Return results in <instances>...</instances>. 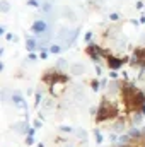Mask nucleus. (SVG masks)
Wrapping results in <instances>:
<instances>
[{"mask_svg":"<svg viewBox=\"0 0 145 147\" xmlns=\"http://www.w3.org/2000/svg\"><path fill=\"white\" fill-rule=\"evenodd\" d=\"M130 63L133 67H138L140 70H145V46H137L133 50V55L130 57Z\"/></svg>","mask_w":145,"mask_h":147,"instance_id":"nucleus-2","label":"nucleus"},{"mask_svg":"<svg viewBox=\"0 0 145 147\" xmlns=\"http://www.w3.org/2000/svg\"><path fill=\"white\" fill-rule=\"evenodd\" d=\"M33 127L34 128H41V120H34L33 121Z\"/></svg>","mask_w":145,"mask_h":147,"instance_id":"nucleus-26","label":"nucleus"},{"mask_svg":"<svg viewBox=\"0 0 145 147\" xmlns=\"http://www.w3.org/2000/svg\"><path fill=\"white\" fill-rule=\"evenodd\" d=\"M126 62H128V57H114V55H109L108 58H106V65H108L109 70H118Z\"/></svg>","mask_w":145,"mask_h":147,"instance_id":"nucleus-4","label":"nucleus"},{"mask_svg":"<svg viewBox=\"0 0 145 147\" xmlns=\"http://www.w3.org/2000/svg\"><path fill=\"white\" fill-rule=\"evenodd\" d=\"M91 86H92V89H94V91H97V89H99V82H97V80H91Z\"/></svg>","mask_w":145,"mask_h":147,"instance_id":"nucleus-18","label":"nucleus"},{"mask_svg":"<svg viewBox=\"0 0 145 147\" xmlns=\"http://www.w3.org/2000/svg\"><path fill=\"white\" fill-rule=\"evenodd\" d=\"M9 10V3L7 2H2V12H7Z\"/></svg>","mask_w":145,"mask_h":147,"instance_id":"nucleus-27","label":"nucleus"},{"mask_svg":"<svg viewBox=\"0 0 145 147\" xmlns=\"http://www.w3.org/2000/svg\"><path fill=\"white\" fill-rule=\"evenodd\" d=\"M34 99H36V101H34V105H39V103H41V92H39V91L36 92V96H34Z\"/></svg>","mask_w":145,"mask_h":147,"instance_id":"nucleus-19","label":"nucleus"},{"mask_svg":"<svg viewBox=\"0 0 145 147\" xmlns=\"http://www.w3.org/2000/svg\"><path fill=\"white\" fill-rule=\"evenodd\" d=\"M96 74H97V75H99V77H101V75H103V69H101V67H99V63H96Z\"/></svg>","mask_w":145,"mask_h":147,"instance_id":"nucleus-22","label":"nucleus"},{"mask_svg":"<svg viewBox=\"0 0 145 147\" xmlns=\"http://www.w3.org/2000/svg\"><path fill=\"white\" fill-rule=\"evenodd\" d=\"M36 134V128H28V135H34Z\"/></svg>","mask_w":145,"mask_h":147,"instance_id":"nucleus-28","label":"nucleus"},{"mask_svg":"<svg viewBox=\"0 0 145 147\" xmlns=\"http://www.w3.org/2000/svg\"><path fill=\"white\" fill-rule=\"evenodd\" d=\"M65 82H55V84H51L50 87H48V91H50V96L51 98H60L63 92H65Z\"/></svg>","mask_w":145,"mask_h":147,"instance_id":"nucleus-5","label":"nucleus"},{"mask_svg":"<svg viewBox=\"0 0 145 147\" xmlns=\"http://www.w3.org/2000/svg\"><path fill=\"white\" fill-rule=\"evenodd\" d=\"M28 5L29 7H38L39 3H38V0H28Z\"/></svg>","mask_w":145,"mask_h":147,"instance_id":"nucleus-20","label":"nucleus"},{"mask_svg":"<svg viewBox=\"0 0 145 147\" xmlns=\"http://www.w3.org/2000/svg\"><path fill=\"white\" fill-rule=\"evenodd\" d=\"M12 101H14V105H15V106H21L22 110H26V108H28V105H26L24 98H22L21 94H17V92H14V94H12Z\"/></svg>","mask_w":145,"mask_h":147,"instance_id":"nucleus-7","label":"nucleus"},{"mask_svg":"<svg viewBox=\"0 0 145 147\" xmlns=\"http://www.w3.org/2000/svg\"><path fill=\"white\" fill-rule=\"evenodd\" d=\"M5 38H7V39H9V41H10V39H14V36H12V34H10V33H7V34H5Z\"/></svg>","mask_w":145,"mask_h":147,"instance_id":"nucleus-31","label":"nucleus"},{"mask_svg":"<svg viewBox=\"0 0 145 147\" xmlns=\"http://www.w3.org/2000/svg\"><path fill=\"white\" fill-rule=\"evenodd\" d=\"M118 116H119V110H118L116 101L109 99V96H104L99 101V106H97V111H96V125L114 121Z\"/></svg>","mask_w":145,"mask_h":147,"instance_id":"nucleus-1","label":"nucleus"},{"mask_svg":"<svg viewBox=\"0 0 145 147\" xmlns=\"http://www.w3.org/2000/svg\"><path fill=\"white\" fill-rule=\"evenodd\" d=\"M28 60H31V62H34V60H38V55H34L33 51L29 53V57H28Z\"/></svg>","mask_w":145,"mask_h":147,"instance_id":"nucleus-24","label":"nucleus"},{"mask_svg":"<svg viewBox=\"0 0 145 147\" xmlns=\"http://www.w3.org/2000/svg\"><path fill=\"white\" fill-rule=\"evenodd\" d=\"M137 9L142 10V9H144V2H138V3H137Z\"/></svg>","mask_w":145,"mask_h":147,"instance_id":"nucleus-30","label":"nucleus"},{"mask_svg":"<svg viewBox=\"0 0 145 147\" xmlns=\"http://www.w3.org/2000/svg\"><path fill=\"white\" fill-rule=\"evenodd\" d=\"M39 58H48V50H41V53H39Z\"/></svg>","mask_w":145,"mask_h":147,"instance_id":"nucleus-17","label":"nucleus"},{"mask_svg":"<svg viewBox=\"0 0 145 147\" xmlns=\"http://www.w3.org/2000/svg\"><path fill=\"white\" fill-rule=\"evenodd\" d=\"M26 48H28L29 51H34L38 48V41L33 39V38H28V39H26Z\"/></svg>","mask_w":145,"mask_h":147,"instance_id":"nucleus-9","label":"nucleus"},{"mask_svg":"<svg viewBox=\"0 0 145 147\" xmlns=\"http://www.w3.org/2000/svg\"><path fill=\"white\" fill-rule=\"evenodd\" d=\"M84 39H85V43H89V41L92 39V33H85V34H84Z\"/></svg>","mask_w":145,"mask_h":147,"instance_id":"nucleus-21","label":"nucleus"},{"mask_svg":"<svg viewBox=\"0 0 145 147\" xmlns=\"http://www.w3.org/2000/svg\"><path fill=\"white\" fill-rule=\"evenodd\" d=\"M94 137H96V140H97V144H103V135H101V132L96 128L94 130Z\"/></svg>","mask_w":145,"mask_h":147,"instance_id":"nucleus-12","label":"nucleus"},{"mask_svg":"<svg viewBox=\"0 0 145 147\" xmlns=\"http://www.w3.org/2000/svg\"><path fill=\"white\" fill-rule=\"evenodd\" d=\"M41 9H43V12H51V3H48V2H44Z\"/></svg>","mask_w":145,"mask_h":147,"instance_id":"nucleus-14","label":"nucleus"},{"mask_svg":"<svg viewBox=\"0 0 145 147\" xmlns=\"http://www.w3.org/2000/svg\"><path fill=\"white\" fill-rule=\"evenodd\" d=\"M106 86H108V79H101L99 87H101V89H106Z\"/></svg>","mask_w":145,"mask_h":147,"instance_id":"nucleus-16","label":"nucleus"},{"mask_svg":"<svg viewBox=\"0 0 145 147\" xmlns=\"http://www.w3.org/2000/svg\"><path fill=\"white\" fill-rule=\"evenodd\" d=\"M65 67H67V62H65L63 58H60V60L56 62V69H58V70H63Z\"/></svg>","mask_w":145,"mask_h":147,"instance_id":"nucleus-11","label":"nucleus"},{"mask_svg":"<svg viewBox=\"0 0 145 147\" xmlns=\"http://www.w3.org/2000/svg\"><path fill=\"white\" fill-rule=\"evenodd\" d=\"M77 137H79V139H85L87 135H85V132H84V130H79V132H77Z\"/></svg>","mask_w":145,"mask_h":147,"instance_id":"nucleus-23","label":"nucleus"},{"mask_svg":"<svg viewBox=\"0 0 145 147\" xmlns=\"http://www.w3.org/2000/svg\"><path fill=\"white\" fill-rule=\"evenodd\" d=\"M109 77H111L113 80H116V79H118V74H116V70H111V72H109Z\"/></svg>","mask_w":145,"mask_h":147,"instance_id":"nucleus-25","label":"nucleus"},{"mask_svg":"<svg viewBox=\"0 0 145 147\" xmlns=\"http://www.w3.org/2000/svg\"><path fill=\"white\" fill-rule=\"evenodd\" d=\"M46 28H48L46 22L41 21V19H38V21L33 22V33H34V34H43V33L46 31Z\"/></svg>","mask_w":145,"mask_h":147,"instance_id":"nucleus-6","label":"nucleus"},{"mask_svg":"<svg viewBox=\"0 0 145 147\" xmlns=\"http://www.w3.org/2000/svg\"><path fill=\"white\" fill-rule=\"evenodd\" d=\"M140 113H142V116H145V105L140 108Z\"/></svg>","mask_w":145,"mask_h":147,"instance_id":"nucleus-32","label":"nucleus"},{"mask_svg":"<svg viewBox=\"0 0 145 147\" xmlns=\"http://www.w3.org/2000/svg\"><path fill=\"white\" fill-rule=\"evenodd\" d=\"M50 51H51L53 55H58V53L62 51V46H58V45H51V48H50Z\"/></svg>","mask_w":145,"mask_h":147,"instance_id":"nucleus-10","label":"nucleus"},{"mask_svg":"<svg viewBox=\"0 0 145 147\" xmlns=\"http://www.w3.org/2000/svg\"><path fill=\"white\" fill-rule=\"evenodd\" d=\"M70 72L73 75H82V74H85V67L82 63H72L70 65Z\"/></svg>","mask_w":145,"mask_h":147,"instance_id":"nucleus-8","label":"nucleus"},{"mask_svg":"<svg viewBox=\"0 0 145 147\" xmlns=\"http://www.w3.org/2000/svg\"><path fill=\"white\" fill-rule=\"evenodd\" d=\"M103 51H104V48L99 46V45H96V43H89V45L85 46V55H87L94 63H99V62H101Z\"/></svg>","mask_w":145,"mask_h":147,"instance_id":"nucleus-3","label":"nucleus"},{"mask_svg":"<svg viewBox=\"0 0 145 147\" xmlns=\"http://www.w3.org/2000/svg\"><path fill=\"white\" fill-rule=\"evenodd\" d=\"M142 134H144V135H145V127H144V128H142Z\"/></svg>","mask_w":145,"mask_h":147,"instance_id":"nucleus-33","label":"nucleus"},{"mask_svg":"<svg viewBox=\"0 0 145 147\" xmlns=\"http://www.w3.org/2000/svg\"><path fill=\"white\" fill-rule=\"evenodd\" d=\"M109 21H113V22H118V21H119V14H116V12L109 14Z\"/></svg>","mask_w":145,"mask_h":147,"instance_id":"nucleus-13","label":"nucleus"},{"mask_svg":"<svg viewBox=\"0 0 145 147\" xmlns=\"http://www.w3.org/2000/svg\"><path fill=\"white\" fill-rule=\"evenodd\" d=\"M60 130H62V132H65V134H67V132H70V130H72V128H70V127H62V128H60Z\"/></svg>","mask_w":145,"mask_h":147,"instance_id":"nucleus-29","label":"nucleus"},{"mask_svg":"<svg viewBox=\"0 0 145 147\" xmlns=\"http://www.w3.org/2000/svg\"><path fill=\"white\" fill-rule=\"evenodd\" d=\"M26 144H28V146H33V144H34V135H28V137H26Z\"/></svg>","mask_w":145,"mask_h":147,"instance_id":"nucleus-15","label":"nucleus"}]
</instances>
